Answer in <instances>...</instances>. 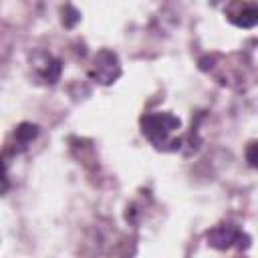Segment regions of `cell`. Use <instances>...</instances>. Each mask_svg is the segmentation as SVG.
<instances>
[{
	"instance_id": "cell-1",
	"label": "cell",
	"mask_w": 258,
	"mask_h": 258,
	"mask_svg": "<svg viewBox=\"0 0 258 258\" xmlns=\"http://www.w3.org/2000/svg\"><path fill=\"white\" fill-rule=\"evenodd\" d=\"M141 131L143 135L157 147L165 145L169 135L181 127L179 117L171 115V113H147L141 117Z\"/></svg>"
},
{
	"instance_id": "cell-2",
	"label": "cell",
	"mask_w": 258,
	"mask_h": 258,
	"mask_svg": "<svg viewBox=\"0 0 258 258\" xmlns=\"http://www.w3.org/2000/svg\"><path fill=\"white\" fill-rule=\"evenodd\" d=\"M121 75V64H119V58L113 50H99L95 54V60H93V67L89 71V77L101 85H111L113 81H117Z\"/></svg>"
},
{
	"instance_id": "cell-3",
	"label": "cell",
	"mask_w": 258,
	"mask_h": 258,
	"mask_svg": "<svg viewBox=\"0 0 258 258\" xmlns=\"http://www.w3.org/2000/svg\"><path fill=\"white\" fill-rule=\"evenodd\" d=\"M206 238H208V244L218 250H226V248L234 246L236 242L248 240V236L242 234L240 228H236L234 224H218L206 234Z\"/></svg>"
},
{
	"instance_id": "cell-4",
	"label": "cell",
	"mask_w": 258,
	"mask_h": 258,
	"mask_svg": "<svg viewBox=\"0 0 258 258\" xmlns=\"http://www.w3.org/2000/svg\"><path fill=\"white\" fill-rule=\"evenodd\" d=\"M228 18H230L232 24H236L240 28H254L256 22H258V10H256L254 4H248L240 12H232Z\"/></svg>"
},
{
	"instance_id": "cell-5",
	"label": "cell",
	"mask_w": 258,
	"mask_h": 258,
	"mask_svg": "<svg viewBox=\"0 0 258 258\" xmlns=\"http://www.w3.org/2000/svg\"><path fill=\"white\" fill-rule=\"evenodd\" d=\"M38 71H40L42 79L48 85H54L58 81V77H60V60H56V58H52L48 54V56H44V62H42V67Z\"/></svg>"
},
{
	"instance_id": "cell-6",
	"label": "cell",
	"mask_w": 258,
	"mask_h": 258,
	"mask_svg": "<svg viewBox=\"0 0 258 258\" xmlns=\"http://www.w3.org/2000/svg\"><path fill=\"white\" fill-rule=\"evenodd\" d=\"M36 135H38V127L36 125H32V123H20L16 127V131H14V141H16V145L20 149H24Z\"/></svg>"
},
{
	"instance_id": "cell-7",
	"label": "cell",
	"mask_w": 258,
	"mask_h": 258,
	"mask_svg": "<svg viewBox=\"0 0 258 258\" xmlns=\"http://www.w3.org/2000/svg\"><path fill=\"white\" fill-rule=\"evenodd\" d=\"M79 20H81V14H79L71 4H67V6L62 8V24H64L67 28H73Z\"/></svg>"
},
{
	"instance_id": "cell-8",
	"label": "cell",
	"mask_w": 258,
	"mask_h": 258,
	"mask_svg": "<svg viewBox=\"0 0 258 258\" xmlns=\"http://www.w3.org/2000/svg\"><path fill=\"white\" fill-rule=\"evenodd\" d=\"M6 165H8L6 157H4V155H0V196H4V194L8 191V187H10V181H8V171H6Z\"/></svg>"
},
{
	"instance_id": "cell-9",
	"label": "cell",
	"mask_w": 258,
	"mask_h": 258,
	"mask_svg": "<svg viewBox=\"0 0 258 258\" xmlns=\"http://www.w3.org/2000/svg\"><path fill=\"white\" fill-rule=\"evenodd\" d=\"M256 141H252L250 145H248V149H246V157H248V163H250V167H256Z\"/></svg>"
}]
</instances>
